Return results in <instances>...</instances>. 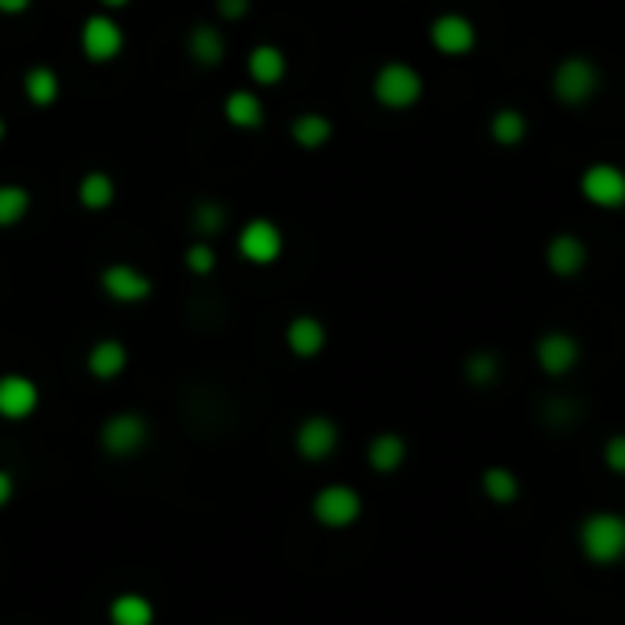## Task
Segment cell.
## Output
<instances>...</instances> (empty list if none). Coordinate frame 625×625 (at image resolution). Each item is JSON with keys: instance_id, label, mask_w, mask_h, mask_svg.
I'll return each mask as SVG.
<instances>
[{"instance_id": "6da1fadb", "label": "cell", "mask_w": 625, "mask_h": 625, "mask_svg": "<svg viewBox=\"0 0 625 625\" xmlns=\"http://www.w3.org/2000/svg\"><path fill=\"white\" fill-rule=\"evenodd\" d=\"M150 443V421L139 410H117L99 424V450L114 461H132Z\"/></svg>"}, {"instance_id": "7a4b0ae2", "label": "cell", "mask_w": 625, "mask_h": 625, "mask_svg": "<svg viewBox=\"0 0 625 625\" xmlns=\"http://www.w3.org/2000/svg\"><path fill=\"white\" fill-rule=\"evenodd\" d=\"M578 542H581V553H586L592 564H618L625 556V515H614V512H592L586 515L578 531Z\"/></svg>"}, {"instance_id": "3957f363", "label": "cell", "mask_w": 625, "mask_h": 625, "mask_svg": "<svg viewBox=\"0 0 625 625\" xmlns=\"http://www.w3.org/2000/svg\"><path fill=\"white\" fill-rule=\"evenodd\" d=\"M99 289L110 304H121V307H136V304H147L154 296V279L147 271H139L136 263L128 260H117V263H106L99 271Z\"/></svg>"}, {"instance_id": "277c9868", "label": "cell", "mask_w": 625, "mask_h": 625, "mask_svg": "<svg viewBox=\"0 0 625 625\" xmlns=\"http://www.w3.org/2000/svg\"><path fill=\"white\" fill-rule=\"evenodd\" d=\"M77 41H81L84 59L95 63V66L114 63V59H121V52H125V30H121V22L110 15V11H95V15H88L81 22Z\"/></svg>"}, {"instance_id": "5b68a950", "label": "cell", "mask_w": 625, "mask_h": 625, "mask_svg": "<svg viewBox=\"0 0 625 625\" xmlns=\"http://www.w3.org/2000/svg\"><path fill=\"white\" fill-rule=\"evenodd\" d=\"M421 92H424V81L410 63H384L377 77H373V95L388 110L413 106L417 99H421Z\"/></svg>"}, {"instance_id": "8992f818", "label": "cell", "mask_w": 625, "mask_h": 625, "mask_svg": "<svg viewBox=\"0 0 625 625\" xmlns=\"http://www.w3.org/2000/svg\"><path fill=\"white\" fill-rule=\"evenodd\" d=\"M596 88H600V70L586 59V55H570V59H564L556 66L553 92H556L559 103L581 106V103H589V99L596 95Z\"/></svg>"}, {"instance_id": "52a82bcc", "label": "cell", "mask_w": 625, "mask_h": 625, "mask_svg": "<svg viewBox=\"0 0 625 625\" xmlns=\"http://www.w3.org/2000/svg\"><path fill=\"white\" fill-rule=\"evenodd\" d=\"M41 410V384L30 373H0V421L19 424Z\"/></svg>"}, {"instance_id": "ba28073f", "label": "cell", "mask_w": 625, "mask_h": 625, "mask_svg": "<svg viewBox=\"0 0 625 625\" xmlns=\"http://www.w3.org/2000/svg\"><path fill=\"white\" fill-rule=\"evenodd\" d=\"M311 515L329 531H344L362 515V498L359 490L344 487V482H333V487H322L311 501Z\"/></svg>"}, {"instance_id": "9c48e42d", "label": "cell", "mask_w": 625, "mask_h": 625, "mask_svg": "<svg viewBox=\"0 0 625 625\" xmlns=\"http://www.w3.org/2000/svg\"><path fill=\"white\" fill-rule=\"evenodd\" d=\"M282 249H285L282 227L274 224V219H268V216L249 219V224L238 230V252L249 263H257V268H268V263H274L282 257Z\"/></svg>"}, {"instance_id": "30bf717a", "label": "cell", "mask_w": 625, "mask_h": 625, "mask_svg": "<svg viewBox=\"0 0 625 625\" xmlns=\"http://www.w3.org/2000/svg\"><path fill=\"white\" fill-rule=\"evenodd\" d=\"M581 194L600 208H622L625 205V172L618 164H589L581 175Z\"/></svg>"}, {"instance_id": "8fae6325", "label": "cell", "mask_w": 625, "mask_h": 625, "mask_svg": "<svg viewBox=\"0 0 625 625\" xmlns=\"http://www.w3.org/2000/svg\"><path fill=\"white\" fill-rule=\"evenodd\" d=\"M340 443V432H337V424L329 421V417H304L300 428H296V435H293V446H296V454H300L304 461H326L329 454L337 450Z\"/></svg>"}, {"instance_id": "7c38bea8", "label": "cell", "mask_w": 625, "mask_h": 625, "mask_svg": "<svg viewBox=\"0 0 625 625\" xmlns=\"http://www.w3.org/2000/svg\"><path fill=\"white\" fill-rule=\"evenodd\" d=\"M534 355H537V366H542L548 377H564V373H570L578 366L581 348L570 333H545L542 340H537Z\"/></svg>"}, {"instance_id": "4fadbf2b", "label": "cell", "mask_w": 625, "mask_h": 625, "mask_svg": "<svg viewBox=\"0 0 625 625\" xmlns=\"http://www.w3.org/2000/svg\"><path fill=\"white\" fill-rule=\"evenodd\" d=\"M84 370H88V377H95V380H117L121 373L128 370L125 340H117V337L95 340V344L84 351Z\"/></svg>"}, {"instance_id": "5bb4252c", "label": "cell", "mask_w": 625, "mask_h": 625, "mask_svg": "<svg viewBox=\"0 0 625 625\" xmlns=\"http://www.w3.org/2000/svg\"><path fill=\"white\" fill-rule=\"evenodd\" d=\"M106 622L110 625H158V603L139 589L114 592V600L106 603Z\"/></svg>"}, {"instance_id": "9a60e30c", "label": "cell", "mask_w": 625, "mask_h": 625, "mask_svg": "<svg viewBox=\"0 0 625 625\" xmlns=\"http://www.w3.org/2000/svg\"><path fill=\"white\" fill-rule=\"evenodd\" d=\"M432 44L443 55H468L476 48V26H471V19L465 15H439L432 22Z\"/></svg>"}, {"instance_id": "2e32d148", "label": "cell", "mask_w": 625, "mask_h": 625, "mask_svg": "<svg viewBox=\"0 0 625 625\" xmlns=\"http://www.w3.org/2000/svg\"><path fill=\"white\" fill-rule=\"evenodd\" d=\"M186 55H191L197 66H205V70L224 66V59H227L224 30L213 26V22H197V26H191V33H186Z\"/></svg>"}, {"instance_id": "e0dca14e", "label": "cell", "mask_w": 625, "mask_h": 625, "mask_svg": "<svg viewBox=\"0 0 625 625\" xmlns=\"http://www.w3.org/2000/svg\"><path fill=\"white\" fill-rule=\"evenodd\" d=\"M545 260H548V271L559 274V279H575L578 271H586L589 249L578 235H556L553 241H548Z\"/></svg>"}, {"instance_id": "ac0fdd59", "label": "cell", "mask_w": 625, "mask_h": 625, "mask_svg": "<svg viewBox=\"0 0 625 625\" xmlns=\"http://www.w3.org/2000/svg\"><path fill=\"white\" fill-rule=\"evenodd\" d=\"M246 70L252 77V84L274 88V84H282L285 70H289V59H285V52L279 48V44H257L246 59Z\"/></svg>"}, {"instance_id": "d6986e66", "label": "cell", "mask_w": 625, "mask_h": 625, "mask_svg": "<svg viewBox=\"0 0 625 625\" xmlns=\"http://www.w3.org/2000/svg\"><path fill=\"white\" fill-rule=\"evenodd\" d=\"M22 95H26V103L30 106H37V110H48L59 103V95H63V77L52 70V66H30L26 73H22Z\"/></svg>"}, {"instance_id": "ffe728a7", "label": "cell", "mask_w": 625, "mask_h": 625, "mask_svg": "<svg viewBox=\"0 0 625 625\" xmlns=\"http://www.w3.org/2000/svg\"><path fill=\"white\" fill-rule=\"evenodd\" d=\"M285 344L296 359H315L322 355L326 348V326L318 322L315 315H296L289 326H285Z\"/></svg>"}, {"instance_id": "44dd1931", "label": "cell", "mask_w": 625, "mask_h": 625, "mask_svg": "<svg viewBox=\"0 0 625 625\" xmlns=\"http://www.w3.org/2000/svg\"><path fill=\"white\" fill-rule=\"evenodd\" d=\"M114 197H117V183L114 175L103 169H92L77 180V205H81L84 213H106V208L114 205Z\"/></svg>"}, {"instance_id": "7402d4cb", "label": "cell", "mask_w": 625, "mask_h": 625, "mask_svg": "<svg viewBox=\"0 0 625 625\" xmlns=\"http://www.w3.org/2000/svg\"><path fill=\"white\" fill-rule=\"evenodd\" d=\"M224 117L230 128H241V132H252L263 125V117H268V110H263V99L257 92H249V88H238V92H230L224 99Z\"/></svg>"}, {"instance_id": "603a6c76", "label": "cell", "mask_w": 625, "mask_h": 625, "mask_svg": "<svg viewBox=\"0 0 625 625\" xmlns=\"http://www.w3.org/2000/svg\"><path fill=\"white\" fill-rule=\"evenodd\" d=\"M289 136L300 150H322L329 139H333V121L326 114H300L293 117Z\"/></svg>"}, {"instance_id": "cb8c5ba5", "label": "cell", "mask_w": 625, "mask_h": 625, "mask_svg": "<svg viewBox=\"0 0 625 625\" xmlns=\"http://www.w3.org/2000/svg\"><path fill=\"white\" fill-rule=\"evenodd\" d=\"M33 194L22 183H0V230L19 227L30 216Z\"/></svg>"}, {"instance_id": "d4e9b609", "label": "cell", "mask_w": 625, "mask_h": 625, "mask_svg": "<svg viewBox=\"0 0 625 625\" xmlns=\"http://www.w3.org/2000/svg\"><path fill=\"white\" fill-rule=\"evenodd\" d=\"M191 227L197 238H216L219 230L227 227V205L216 202V197H202V202L191 208Z\"/></svg>"}, {"instance_id": "484cf974", "label": "cell", "mask_w": 625, "mask_h": 625, "mask_svg": "<svg viewBox=\"0 0 625 625\" xmlns=\"http://www.w3.org/2000/svg\"><path fill=\"white\" fill-rule=\"evenodd\" d=\"M406 461V443L402 435L395 432H380L377 439L370 443V465L377 471H395Z\"/></svg>"}, {"instance_id": "4316f807", "label": "cell", "mask_w": 625, "mask_h": 625, "mask_svg": "<svg viewBox=\"0 0 625 625\" xmlns=\"http://www.w3.org/2000/svg\"><path fill=\"white\" fill-rule=\"evenodd\" d=\"M479 487L493 504H512L515 498H520V479H515L509 468H498V465L482 471Z\"/></svg>"}, {"instance_id": "83f0119b", "label": "cell", "mask_w": 625, "mask_h": 625, "mask_svg": "<svg viewBox=\"0 0 625 625\" xmlns=\"http://www.w3.org/2000/svg\"><path fill=\"white\" fill-rule=\"evenodd\" d=\"M490 136L498 147H520L526 139V117L520 110H498L490 121Z\"/></svg>"}, {"instance_id": "f1b7e54d", "label": "cell", "mask_w": 625, "mask_h": 625, "mask_svg": "<svg viewBox=\"0 0 625 625\" xmlns=\"http://www.w3.org/2000/svg\"><path fill=\"white\" fill-rule=\"evenodd\" d=\"M216 263H219V257H216V249L208 238H194L183 252V268L191 274H197V279H208V274L216 271Z\"/></svg>"}, {"instance_id": "f546056e", "label": "cell", "mask_w": 625, "mask_h": 625, "mask_svg": "<svg viewBox=\"0 0 625 625\" xmlns=\"http://www.w3.org/2000/svg\"><path fill=\"white\" fill-rule=\"evenodd\" d=\"M498 355H493V351H476V355H468V362H465V377L471 380V384H479V388H487V384H493L498 380Z\"/></svg>"}, {"instance_id": "4dcf8cb0", "label": "cell", "mask_w": 625, "mask_h": 625, "mask_svg": "<svg viewBox=\"0 0 625 625\" xmlns=\"http://www.w3.org/2000/svg\"><path fill=\"white\" fill-rule=\"evenodd\" d=\"M603 461H607V468H611V471H618V476H625V435L607 439V446H603Z\"/></svg>"}, {"instance_id": "1f68e13d", "label": "cell", "mask_w": 625, "mask_h": 625, "mask_svg": "<svg viewBox=\"0 0 625 625\" xmlns=\"http://www.w3.org/2000/svg\"><path fill=\"white\" fill-rule=\"evenodd\" d=\"M252 0H216V15L224 22H241L249 15Z\"/></svg>"}, {"instance_id": "d6a6232c", "label": "cell", "mask_w": 625, "mask_h": 625, "mask_svg": "<svg viewBox=\"0 0 625 625\" xmlns=\"http://www.w3.org/2000/svg\"><path fill=\"white\" fill-rule=\"evenodd\" d=\"M11 501H15V476L8 468H0V509H8Z\"/></svg>"}, {"instance_id": "836d02e7", "label": "cell", "mask_w": 625, "mask_h": 625, "mask_svg": "<svg viewBox=\"0 0 625 625\" xmlns=\"http://www.w3.org/2000/svg\"><path fill=\"white\" fill-rule=\"evenodd\" d=\"M30 8H33V0H0V15H8V19L26 15Z\"/></svg>"}, {"instance_id": "e575fe53", "label": "cell", "mask_w": 625, "mask_h": 625, "mask_svg": "<svg viewBox=\"0 0 625 625\" xmlns=\"http://www.w3.org/2000/svg\"><path fill=\"white\" fill-rule=\"evenodd\" d=\"M128 4H132V0H99V8H103V11H121Z\"/></svg>"}, {"instance_id": "d590c367", "label": "cell", "mask_w": 625, "mask_h": 625, "mask_svg": "<svg viewBox=\"0 0 625 625\" xmlns=\"http://www.w3.org/2000/svg\"><path fill=\"white\" fill-rule=\"evenodd\" d=\"M4 136H8V121H4V114H0V143H4Z\"/></svg>"}]
</instances>
